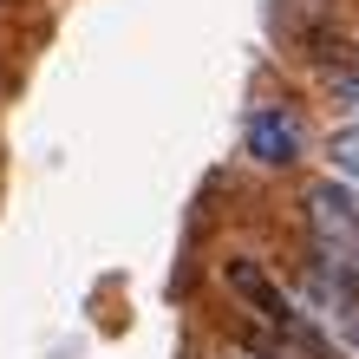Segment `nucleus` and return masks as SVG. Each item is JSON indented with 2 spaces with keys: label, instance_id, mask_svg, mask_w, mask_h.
Returning a JSON list of instances; mask_svg holds the SVG:
<instances>
[{
  "label": "nucleus",
  "instance_id": "nucleus-5",
  "mask_svg": "<svg viewBox=\"0 0 359 359\" xmlns=\"http://www.w3.org/2000/svg\"><path fill=\"white\" fill-rule=\"evenodd\" d=\"M313 268H327L333 281H346L359 294V248H327V242H313Z\"/></svg>",
  "mask_w": 359,
  "mask_h": 359
},
{
  "label": "nucleus",
  "instance_id": "nucleus-2",
  "mask_svg": "<svg viewBox=\"0 0 359 359\" xmlns=\"http://www.w3.org/2000/svg\"><path fill=\"white\" fill-rule=\"evenodd\" d=\"M222 281H229V294L255 313V320L274 333V340H287V346H301V353H320L307 340V327H301V313H294V301H287V287L274 281V274L262 268V262H248V255H229L222 262Z\"/></svg>",
  "mask_w": 359,
  "mask_h": 359
},
{
  "label": "nucleus",
  "instance_id": "nucleus-1",
  "mask_svg": "<svg viewBox=\"0 0 359 359\" xmlns=\"http://www.w3.org/2000/svg\"><path fill=\"white\" fill-rule=\"evenodd\" d=\"M287 301L301 313L307 340L320 346V359H359V294L346 281H333L327 268H301L287 281Z\"/></svg>",
  "mask_w": 359,
  "mask_h": 359
},
{
  "label": "nucleus",
  "instance_id": "nucleus-3",
  "mask_svg": "<svg viewBox=\"0 0 359 359\" xmlns=\"http://www.w3.org/2000/svg\"><path fill=\"white\" fill-rule=\"evenodd\" d=\"M248 157L262 170H287L301 157V118H294V104H255L248 111Z\"/></svg>",
  "mask_w": 359,
  "mask_h": 359
},
{
  "label": "nucleus",
  "instance_id": "nucleus-4",
  "mask_svg": "<svg viewBox=\"0 0 359 359\" xmlns=\"http://www.w3.org/2000/svg\"><path fill=\"white\" fill-rule=\"evenodd\" d=\"M327 157H333V177L359 189V124H340V131L327 137Z\"/></svg>",
  "mask_w": 359,
  "mask_h": 359
},
{
  "label": "nucleus",
  "instance_id": "nucleus-6",
  "mask_svg": "<svg viewBox=\"0 0 359 359\" xmlns=\"http://www.w3.org/2000/svg\"><path fill=\"white\" fill-rule=\"evenodd\" d=\"M340 98H346L353 111H359V72H340Z\"/></svg>",
  "mask_w": 359,
  "mask_h": 359
}]
</instances>
